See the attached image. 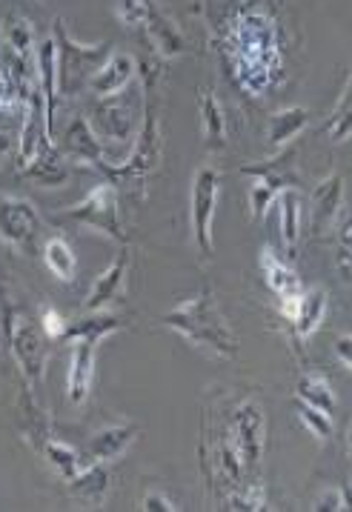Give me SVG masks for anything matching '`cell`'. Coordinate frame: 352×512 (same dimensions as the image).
<instances>
[{
	"label": "cell",
	"instance_id": "obj_25",
	"mask_svg": "<svg viewBox=\"0 0 352 512\" xmlns=\"http://www.w3.org/2000/svg\"><path fill=\"white\" fill-rule=\"evenodd\" d=\"M41 450H43V458H46V464L58 472L63 481H72V478L81 472L83 464H86L83 452H78L72 444H66V441L49 438V435H43Z\"/></svg>",
	"mask_w": 352,
	"mask_h": 512
},
{
	"label": "cell",
	"instance_id": "obj_12",
	"mask_svg": "<svg viewBox=\"0 0 352 512\" xmlns=\"http://www.w3.org/2000/svg\"><path fill=\"white\" fill-rule=\"evenodd\" d=\"M144 43L158 55V58H178V55H184L187 52V41H184V35H181V29H178V23L172 21L169 15H166L164 9L152 0V6H149V18H146V26L138 32Z\"/></svg>",
	"mask_w": 352,
	"mask_h": 512
},
{
	"label": "cell",
	"instance_id": "obj_18",
	"mask_svg": "<svg viewBox=\"0 0 352 512\" xmlns=\"http://www.w3.org/2000/svg\"><path fill=\"white\" fill-rule=\"evenodd\" d=\"M138 438V427L135 424H115V427H104V430H98L92 435V441H89V452L83 455L86 461H115V458H121L129 447H132V441Z\"/></svg>",
	"mask_w": 352,
	"mask_h": 512
},
{
	"label": "cell",
	"instance_id": "obj_1",
	"mask_svg": "<svg viewBox=\"0 0 352 512\" xmlns=\"http://www.w3.org/2000/svg\"><path fill=\"white\" fill-rule=\"evenodd\" d=\"M161 324L187 338L195 349L212 352L215 358H238V335L229 327L227 315L218 309L212 289H201L198 295L164 312Z\"/></svg>",
	"mask_w": 352,
	"mask_h": 512
},
{
	"label": "cell",
	"instance_id": "obj_30",
	"mask_svg": "<svg viewBox=\"0 0 352 512\" xmlns=\"http://www.w3.org/2000/svg\"><path fill=\"white\" fill-rule=\"evenodd\" d=\"M295 412H298V421L307 427L310 435H315L318 441H327L332 438V415L330 412L318 410V407H310V404H304V401H298L295 398Z\"/></svg>",
	"mask_w": 352,
	"mask_h": 512
},
{
	"label": "cell",
	"instance_id": "obj_38",
	"mask_svg": "<svg viewBox=\"0 0 352 512\" xmlns=\"http://www.w3.org/2000/svg\"><path fill=\"white\" fill-rule=\"evenodd\" d=\"M347 444H350V452H352V427H350V435H347Z\"/></svg>",
	"mask_w": 352,
	"mask_h": 512
},
{
	"label": "cell",
	"instance_id": "obj_10",
	"mask_svg": "<svg viewBox=\"0 0 352 512\" xmlns=\"http://www.w3.org/2000/svg\"><path fill=\"white\" fill-rule=\"evenodd\" d=\"M61 149L66 158L81 161V164H92L95 169L106 172V175L115 169V161L106 158V144L95 135L92 123L86 121V118H75V121L66 126Z\"/></svg>",
	"mask_w": 352,
	"mask_h": 512
},
{
	"label": "cell",
	"instance_id": "obj_16",
	"mask_svg": "<svg viewBox=\"0 0 352 512\" xmlns=\"http://www.w3.org/2000/svg\"><path fill=\"white\" fill-rule=\"evenodd\" d=\"M138 75V61L126 52H112L109 61L95 72V78L89 81V92L95 98H112V95H121L129 83L135 81Z\"/></svg>",
	"mask_w": 352,
	"mask_h": 512
},
{
	"label": "cell",
	"instance_id": "obj_17",
	"mask_svg": "<svg viewBox=\"0 0 352 512\" xmlns=\"http://www.w3.org/2000/svg\"><path fill=\"white\" fill-rule=\"evenodd\" d=\"M258 264H261L264 284L270 287V292L278 295V301L292 298V295H298V292L304 289L298 269L292 267L284 255H278V249H275V246H261V258H258Z\"/></svg>",
	"mask_w": 352,
	"mask_h": 512
},
{
	"label": "cell",
	"instance_id": "obj_4",
	"mask_svg": "<svg viewBox=\"0 0 352 512\" xmlns=\"http://www.w3.org/2000/svg\"><path fill=\"white\" fill-rule=\"evenodd\" d=\"M63 215L83 229H92L109 241H115V244H129V235L121 224V209H118V186L112 181L92 186L78 204L63 209Z\"/></svg>",
	"mask_w": 352,
	"mask_h": 512
},
{
	"label": "cell",
	"instance_id": "obj_34",
	"mask_svg": "<svg viewBox=\"0 0 352 512\" xmlns=\"http://www.w3.org/2000/svg\"><path fill=\"white\" fill-rule=\"evenodd\" d=\"M41 329L46 332V338H49V341H58V338H66L69 321H66L55 307H46L41 312Z\"/></svg>",
	"mask_w": 352,
	"mask_h": 512
},
{
	"label": "cell",
	"instance_id": "obj_31",
	"mask_svg": "<svg viewBox=\"0 0 352 512\" xmlns=\"http://www.w3.org/2000/svg\"><path fill=\"white\" fill-rule=\"evenodd\" d=\"M335 238H338V255H335V267L344 275V281L352 284V215H344L335 224Z\"/></svg>",
	"mask_w": 352,
	"mask_h": 512
},
{
	"label": "cell",
	"instance_id": "obj_28",
	"mask_svg": "<svg viewBox=\"0 0 352 512\" xmlns=\"http://www.w3.org/2000/svg\"><path fill=\"white\" fill-rule=\"evenodd\" d=\"M18 175L38 186H61L66 184V178H69L66 166H61V161H58V149L49 152V155H41L35 164L18 169Z\"/></svg>",
	"mask_w": 352,
	"mask_h": 512
},
{
	"label": "cell",
	"instance_id": "obj_27",
	"mask_svg": "<svg viewBox=\"0 0 352 512\" xmlns=\"http://www.w3.org/2000/svg\"><path fill=\"white\" fill-rule=\"evenodd\" d=\"M324 132H327V138L335 141V144H344V141L352 138V72L350 78H347L344 92L338 95V101L332 106L330 121L324 126Z\"/></svg>",
	"mask_w": 352,
	"mask_h": 512
},
{
	"label": "cell",
	"instance_id": "obj_13",
	"mask_svg": "<svg viewBox=\"0 0 352 512\" xmlns=\"http://www.w3.org/2000/svg\"><path fill=\"white\" fill-rule=\"evenodd\" d=\"M95 361H98V344L95 341H72V355H69V372H66V398L83 407L89 401L92 381H95Z\"/></svg>",
	"mask_w": 352,
	"mask_h": 512
},
{
	"label": "cell",
	"instance_id": "obj_3",
	"mask_svg": "<svg viewBox=\"0 0 352 512\" xmlns=\"http://www.w3.org/2000/svg\"><path fill=\"white\" fill-rule=\"evenodd\" d=\"M52 41L58 46V89L61 98H78L95 72L109 61L112 46L109 43H81L75 41L66 29V21L58 18L52 26Z\"/></svg>",
	"mask_w": 352,
	"mask_h": 512
},
{
	"label": "cell",
	"instance_id": "obj_21",
	"mask_svg": "<svg viewBox=\"0 0 352 512\" xmlns=\"http://www.w3.org/2000/svg\"><path fill=\"white\" fill-rule=\"evenodd\" d=\"M126 327L124 318H118V315H109L106 309L101 312H83L78 321H69V329H66V338H72V341H95V344H101L104 338L109 335H115V332H121Z\"/></svg>",
	"mask_w": 352,
	"mask_h": 512
},
{
	"label": "cell",
	"instance_id": "obj_8",
	"mask_svg": "<svg viewBox=\"0 0 352 512\" xmlns=\"http://www.w3.org/2000/svg\"><path fill=\"white\" fill-rule=\"evenodd\" d=\"M38 232H41V215L32 201L15 198V195L0 198V241L3 244L21 255H35Z\"/></svg>",
	"mask_w": 352,
	"mask_h": 512
},
{
	"label": "cell",
	"instance_id": "obj_9",
	"mask_svg": "<svg viewBox=\"0 0 352 512\" xmlns=\"http://www.w3.org/2000/svg\"><path fill=\"white\" fill-rule=\"evenodd\" d=\"M327 315V292L324 289H301L298 295L281 301V318L290 324L295 341L312 338Z\"/></svg>",
	"mask_w": 352,
	"mask_h": 512
},
{
	"label": "cell",
	"instance_id": "obj_11",
	"mask_svg": "<svg viewBox=\"0 0 352 512\" xmlns=\"http://www.w3.org/2000/svg\"><path fill=\"white\" fill-rule=\"evenodd\" d=\"M132 106L124 95L101 98L92 109V129L104 144H126L132 138Z\"/></svg>",
	"mask_w": 352,
	"mask_h": 512
},
{
	"label": "cell",
	"instance_id": "obj_36",
	"mask_svg": "<svg viewBox=\"0 0 352 512\" xmlns=\"http://www.w3.org/2000/svg\"><path fill=\"white\" fill-rule=\"evenodd\" d=\"M335 355L347 369H352V335H338L335 338Z\"/></svg>",
	"mask_w": 352,
	"mask_h": 512
},
{
	"label": "cell",
	"instance_id": "obj_29",
	"mask_svg": "<svg viewBox=\"0 0 352 512\" xmlns=\"http://www.w3.org/2000/svg\"><path fill=\"white\" fill-rule=\"evenodd\" d=\"M227 510L261 512L267 510V490L261 484H241L227 495Z\"/></svg>",
	"mask_w": 352,
	"mask_h": 512
},
{
	"label": "cell",
	"instance_id": "obj_6",
	"mask_svg": "<svg viewBox=\"0 0 352 512\" xmlns=\"http://www.w3.org/2000/svg\"><path fill=\"white\" fill-rule=\"evenodd\" d=\"M221 432L232 444V450L238 452L244 470H258L264 458V447H267V418H264L261 404L252 398H241L227 415Z\"/></svg>",
	"mask_w": 352,
	"mask_h": 512
},
{
	"label": "cell",
	"instance_id": "obj_32",
	"mask_svg": "<svg viewBox=\"0 0 352 512\" xmlns=\"http://www.w3.org/2000/svg\"><path fill=\"white\" fill-rule=\"evenodd\" d=\"M152 0H115V15L129 32H141L149 18Z\"/></svg>",
	"mask_w": 352,
	"mask_h": 512
},
{
	"label": "cell",
	"instance_id": "obj_15",
	"mask_svg": "<svg viewBox=\"0 0 352 512\" xmlns=\"http://www.w3.org/2000/svg\"><path fill=\"white\" fill-rule=\"evenodd\" d=\"M126 272H129V249H121L118 258L109 264V269L101 272L95 287L89 289V295L83 301V312H101V309H109L112 304H118L124 298Z\"/></svg>",
	"mask_w": 352,
	"mask_h": 512
},
{
	"label": "cell",
	"instance_id": "obj_33",
	"mask_svg": "<svg viewBox=\"0 0 352 512\" xmlns=\"http://www.w3.org/2000/svg\"><path fill=\"white\" fill-rule=\"evenodd\" d=\"M312 510H352V495L344 487H327L315 501H312Z\"/></svg>",
	"mask_w": 352,
	"mask_h": 512
},
{
	"label": "cell",
	"instance_id": "obj_35",
	"mask_svg": "<svg viewBox=\"0 0 352 512\" xmlns=\"http://www.w3.org/2000/svg\"><path fill=\"white\" fill-rule=\"evenodd\" d=\"M141 510L144 512H175L178 510V504L164 495V492H146L144 501H141Z\"/></svg>",
	"mask_w": 352,
	"mask_h": 512
},
{
	"label": "cell",
	"instance_id": "obj_14",
	"mask_svg": "<svg viewBox=\"0 0 352 512\" xmlns=\"http://www.w3.org/2000/svg\"><path fill=\"white\" fill-rule=\"evenodd\" d=\"M344 204V178L338 172L327 175L312 192V232L327 235L335 229Z\"/></svg>",
	"mask_w": 352,
	"mask_h": 512
},
{
	"label": "cell",
	"instance_id": "obj_26",
	"mask_svg": "<svg viewBox=\"0 0 352 512\" xmlns=\"http://www.w3.org/2000/svg\"><path fill=\"white\" fill-rule=\"evenodd\" d=\"M43 264L46 269L63 281V284H72L75 281V272H78V258L72 252V246L66 244L63 238H49L43 244Z\"/></svg>",
	"mask_w": 352,
	"mask_h": 512
},
{
	"label": "cell",
	"instance_id": "obj_23",
	"mask_svg": "<svg viewBox=\"0 0 352 512\" xmlns=\"http://www.w3.org/2000/svg\"><path fill=\"white\" fill-rule=\"evenodd\" d=\"M295 398L304 401V404H310V407L330 412V415L338 407V398H335L330 378L324 372H315V369L298 375V381H295Z\"/></svg>",
	"mask_w": 352,
	"mask_h": 512
},
{
	"label": "cell",
	"instance_id": "obj_24",
	"mask_svg": "<svg viewBox=\"0 0 352 512\" xmlns=\"http://www.w3.org/2000/svg\"><path fill=\"white\" fill-rule=\"evenodd\" d=\"M278 232L287 255H295V246L301 238V195L295 189H284L278 195Z\"/></svg>",
	"mask_w": 352,
	"mask_h": 512
},
{
	"label": "cell",
	"instance_id": "obj_22",
	"mask_svg": "<svg viewBox=\"0 0 352 512\" xmlns=\"http://www.w3.org/2000/svg\"><path fill=\"white\" fill-rule=\"evenodd\" d=\"M69 490L86 504H104L109 495V470L104 461H86L81 472L69 481Z\"/></svg>",
	"mask_w": 352,
	"mask_h": 512
},
{
	"label": "cell",
	"instance_id": "obj_20",
	"mask_svg": "<svg viewBox=\"0 0 352 512\" xmlns=\"http://www.w3.org/2000/svg\"><path fill=\"white\" fill-rule=\"evenodd\" d=\"M310 126V109L304 106H284L270 118L267 126V144L272 152H281L284 146L292 144L304 129Z\"/></svg>",
	"mask_w": 352,
	"mask_h": 512
},
{
	"label": "cell",
	"instance_id": "obj_7",
	"mask_svg": "<svg viewBox=\"0 0 352 512\" xmlns=\"http://www.w3.org/2000/svg\"><path fill=\"white\" fill-rule=\"evenodd\" d=\"M221 198V169L218 166H201L192 178V192H189V221H192V238L204 258H212L215 252V209Z\"/></svg>",
	"mask_w": 352,
	"mask_h": 512
},
{
	"label": "cell",
	"instance_id": "obj_5",
	"mask_svg": "<svg viewBox=\"0 0 352 512\" xmlns=\"http://www.w3.org/2000/svg\"><path fill=\"white\" fill-rule=\"evenodd\" d=\"M241 172L255 178L252 186H249V215H252V221H261L284 189L301 186V175L295 169V155L292 152H281V155H275L272 161H264V164H244Z\"/></svg>",
	"mask_w": 352,
	"mask_h": 512
},
{
	"label": "cell",
	"instance_id": "obj_2",
	"mask_svg": "<svg viewBox=\"0 0 352 512\" xmlns=\"http://www.w3.org/2000/svg\"><path fill=\"white\" fill-rule=\"evenodd\" d=\"M0 324H3L6 344L12 347V355H15L23 387L35 395V390L43 384V369L49 361V338L41 324H35L26 312L12 307L9 301L0 304Z\"/></svg>",
	"mask_w": 352,
	"mask_h": 512
},
{
	"label": "cell",
	"instance_id": "obj_19",
	"mask_svg": "<svg viewBox=\"0 0 352 512\" xmlns=\"http://www.w3.org/2000/svg\"><path fill=\"white\" fill-rule=\"evenodd\" d=\"M198 115H201V135L209 152L227 146V112L218 103L212 89H198Z\"/></svg>",
	"mask_w": 352,
	"mask_h": 512
},
{
	"label": "cell",
	"instance_id": "obj_37",
	"mask_svg": "<svg viewBox=\"0 0 352 512\" xmlns=\"http://www.w3.org/2000/svg\"><path fill=\"white\" fill-rule=\"evenodd\" d=\"M12 149V141H9V135L6 132H0V161L6 158V152Z\"/></svg>",
	"mask_w": 352,
	"mask_h": 512
}]
</instances>
